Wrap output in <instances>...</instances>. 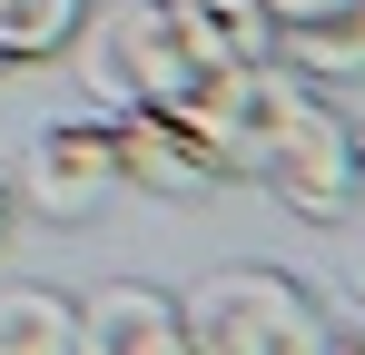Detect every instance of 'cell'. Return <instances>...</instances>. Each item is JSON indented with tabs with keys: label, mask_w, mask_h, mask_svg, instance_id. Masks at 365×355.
Instances as JSON below:
<instances>
[{
	"label": "cell",
	"mask_w": 365,
	"mask_h": 355,
	"mask_svg": "<svg viewBox=\"0 0 365 355\" xmlns=\"http://www.w3.org/2000/svg\"><path fill=\"white\" fill-rule=\"evenodd\" d=\"M237 178H257L287 217L306 227H336L356 207V138H346V109L336 89L297 79L287 59H257L237 69Z\"/></svg>",
	"instance_id": "cell-1"
},
{
	"label": "cell",
	"mask_w": 365,
	"mask_h": 355,
	"mask_svg": "<svg viewBox=\"0 0 365 355\" xmlns=\"http://www.w3.org/2000/svg\"><path fill=\"white\" fill-rule=\"evenodd\" d=\"M69 59H79V89L99 109H128V99L138 109H178V99H197L217 79V59L187 40V20L168 0H99L79 20Z\"/></svg>",
	"instance_id": "cell-2"
},
{
	"label": "cell",
	"mask_w": 365,
	"mask_h": 355,
	"mask_svg": "<svg viewBox=\"0 0 365 355\" xmlns=\"http://www.w3.org/2000/svg\"><path fill=\"white\" fill-rule=\"evenodd\" d=\"M178 316H187V346L207 355H326L336 346V316L287 267H217V277H197V296Z\"/></svg>",
	"instance_id": "cell-3"
},
{
	"label": "cell",
	"mask_w": 365,
	"mask_h": 355,
	"mask_svg": "<svg viewBox=\"0 0 365 355\" xmlns=\"http://www.w3.org/2000/svg\"><path fill=\"white\" fill-rule=\"evenodd\" d=\"M109 118V148H119V187H138V197H168V207H207L217 187H227V148L207 138V128H187L178 109H99Z\"/></svg>",
	"instance_id": "cell-4"
},
{
	"label": "cell",
	"mask_w": 365,
	"mask_h": 355,
	"mask_svg": "<svg viewBox=\"0 0 365 355\" xmlns=\"http://www.w3.org/2000/svg\"><path fill=\"white\" fill-rule=\"evenodd\" d=\"M20 197L50 217V227H79L119 197V148H109V118H50L30 148H20Z\"/></svg>",
	"instance_id": "cell-5"
},
{
	"label": "cell",
	"mask_w": 365,
	"mask_h": 355,
	"mask_svg": "<svg viewBox=\"0 0 365 355\" xmlns=\"http://www.w3.org/2000/svg\"><path fill=\"white\" fill-rule=\"evenodd\" d=\"M79 346L89 355H187V316L168 287L109 277L99 296H79Z\"/></svg>",
	"instance_id": "cell-6"
},
{
	"label": "cell",
	"mask_w": 365,
	"mask_h": 355,
	"mask_svg": "<svg viewBox=\"0 0 365 355\" xmlns=\"http://www.w3.org/2000/svg\"><path fill=\"white\" fill-rule=\"evenodd\" d=\"M277 59L316 79V89H356L365 79V0L346 10H326V20H297V30H277Z\"/></svg>",
	"instance_id": "cell-7"
},
{
	"label": "cell",
	"mask_w": 365,
	"mask_h": 355,
	"mask_svg": "<svg viewBox=\"0 0 365 355\" xmlns=\"http://www.w3.org/2000/svg\"><path fill=\"white\" fill-rule=\"evenodd\" d=\"M187 20V40L217 59V69H257V59H277V20H267V0H168Z\"/></svg>",
	"instance_id": "cell-8"
},
{
	"label": "cell",
	"mask_w": 365,
	"mask_h": 355,
	"mask_svg": "<svg viewBox=\"0 0 365 355\" xmlns=\"http://www.w3.org/2000/svg\"><path fill=\"white\" fill-rule=\"evenodd\" d=\"M89 20V0H0V69H40L60 59Z\"/></svg>",
	"instance_id": "cell-9"
},
{
	"label": "cell",
	"mask_w": 365,
	"mask_h": 355,
	"mask_svg": "<svg viewBox=\"0 0 365 355\" xmlns=\"http://www.w3.org/2000/svg\"><path fill=\"white\" fill-rule=\"evenodd\" d=\"M79 346V306L60 287H10L0 296V355H69Z\"/></svg>",
	"instance_id": "cell-10"
},
{
	"label": "cell",
	"mask_w": 365,
	"mask_h": 355,
	"mask_svg": "<svg viewBox=\"0 0 365 355\" xmlns=\"http://www.w3.org/2000/svg\"><path fill=\"white\" fill-rule=\"evenodd\" d=\"M326 10H346V0H267V20H277V30H297V20H326Z\"/></svg>",
	"instance_id": "cell-11"
},
{
	"label": "cell",
	"mask_w": 365,
	"mask_h": 355,
	"mask_svg": "<svg viewBox=\"0 0 365 355\" xmlns=\"http://www.w3.org/2000/svg\"><path fill=\"white\" fill-rule=\"evenodd\" d=\"M346 138H356V178H365V118H346Z\"/></svg>",
	"instance_id": "cell-12"
},
{
	"label": "cell",
	"mask_w": 365,
	"mask_h": 355,
	"mask_svg": "<svg viewBox=\"0 0 365 355\" xmlns=\"http://www.w3.org/2000/svg\"><path fill=\"white\" fill-rule=\"evenodd\" d=\"M0 227H10V178H0Z\"/></svg>",
	"instance_id": "cell-13"
},
{
	"label": "cell",
	"mask_w": 365,
	"mask_h": 355,
	"mask_svg": "<svg viewBox=\"0 0 365 355\" xmlns=\"http://www.w3.org/2000/svg\"><path fill=\"white\" fill-rule=\"evenodd\" d=\"M0 79H10V69H0Z\"/></svg>",
	"instance_id": "cell-14"
}]
</instances>
